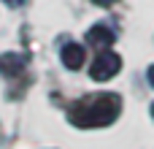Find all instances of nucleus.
Here are the masks:
<instances>
[{"label":"nucleus","mask_w":154,"mask_h":149,"mask_svg":"<svg viewBox=\"0 0 154 149\" xmlns=\"http://www.w3.org/2000/svg\"><path fill=\"white\" fill-rule=\"evenodd\" d=\"M119 109H122V100L116 95L100 92V95H89V98L73 103L68 117L76 128H103L119 117Z\"/></svg>","instance_id":"obj_1"},{"label":"nucleus","mask_w":154,"mask_h":149,"mask_svg":"<svg viewBox=\"0 0 154 149\" xmlns=\"http://www.w3.org/2000/svg\"><path fill=\"white\" fill-rule=\"evenodd\" d=\"M24 57L16 54V52H8V54H0V73L3 76H16L24 71Z\"/></svg>","instance_id":"obj_4"},{"label":"nucleus","mask_w":154,"mask_h":149,"mask_svg":"<svg viewBox=\"0 0 154 149\" xmlns=\"http://www.w3.org/2000/svg\"><path fill=\"white\" fill-rule=\"evenodd\" d=\"M87 41H89L92 46H108V43H114V33H111L108 27H103V24H95V27L89 30Z\"/></svg>","instance_id":"obj_5"},{"label":"nucleus","mask_w":154,"mask_h":149,"mask_svg":"<svg viewBox=\"0 0 154 149\" xmlns=\"http://www.w3.org/2000/svg\"><path fill=\"white\" fill-rule=\"evenodd\" d=\"M152 117H154V106H152Z\"/></svg>","instance_id":"obj_9"},{"label":"nucleus","mask_w":154,"mask_h":149,"mask_svg":"<svg viewBox=\"0 0 154 149\" xmlns=\"http://www.w3.org/2000/svg\"><path fill=\"white\" fill-rule=\"evenodd\" d=\"M84 57H87V52H84L81 43H65V46H62V62H65L70 71L81 68V65H84Z\"/></svg>","instance_id":"obj_3"},{"label":"nucleus","mask_w":154,"mask_h":149,"mask_svg":"<svg viewBox=\"0 0 154 149\" xmlns=\"http://www.w3.org/2000/svg\"><path fill=\"white\" fill-rule=\"evenodd\" d=\"M119 68H122V57H119L116 52H103V54L92 62L89 76H92L95 81H108V79H114V76L119 73Z\"/></svg>","instance_id":"obj_2"},{"label":"nucleus","mask_w":154,"mask_h":149,"mask_svg":"<svg viewBox=\"0 0 154 149\" xmlns=\"http://www.w3.org/2000/svg\"><path fill=\"white\" fill-rule=\"evenodd\" d=\"M149 84H152V87H154V65H152V68H149Z\"/></svg>","instance_id":"obj_6"},{"label":"nucleus","mask_w":154,"mask_h":149,"mask_svg":"<svg viewBox=\"0 0 154 149\" xmlns=\"http://www.w3.org/2000/svg\"><path fill=\"white\" fill-rule=\"evenodd\" d=\"M95 3H97V5H111L114 0H95Z\"/></svg>","instance_id":"obj_8"},{"label":"nucleus","mask_w":154,"mask_h":149,"mask_svg":"<svg viewBox=\"0 0 154 149\" xmlns=\"http://www.w3.org/2000/svg\"><path fill=\"white\" fill-rule=\"evenodd\" d=\"M5 3H8V5H22L24 0H5Z\"/></svg>","instance_id":"obj_7"}]
</instances>
